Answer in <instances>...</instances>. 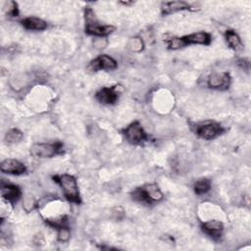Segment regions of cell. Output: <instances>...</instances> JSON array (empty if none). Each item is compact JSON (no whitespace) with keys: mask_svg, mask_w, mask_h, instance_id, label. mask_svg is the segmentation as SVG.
<instances>
[{"mask_svg":"<svg viewBox=\"0 0 251 251\" xmlns=\"http://www.w3.org/2000/svg\"><path fill=\"white\" fill-rule=\"evenodd\" d=\"M185 45L190 44H199V45H210L212 41V36L209 32L206 31H197L190 34L181 36Z\"/></svg>","mask_w":251,"mask_h":251,"instance_id":"obj_14","label":"cell"},{"mask_svg":"<svg viewBox=\"0 0 251 251\" xmlns=\"http://www.w3.org/2000/svg\"><path fill=\"white\" fill-rule=\"evenodd\" d=\"M85 33L95 37H106L115 30V26L111 25H101L96 19L95 13L90 7L84 9Z\"/></svg>","mask_w":251,"mask_h":251,"instance_id":"obj_2","label":"cell"},{"mask_svg":"<svg viewBox=\"0 0 251 251\" xmlns=\"http://www.w3.org/2000/svg\"><path fill=\"white\" fill-rule=\"evenodd\" d=\"M130 195L134 201L148 205L158 203L164 198L162 191L155 183H147L142 186L136 187Z\"/></svg>","mask_w":251,"mask_h":251,"instance_id":"obj_3","label":"cell"},{"mask_svg":"<svg viewBox=\"0 0 251 251\" xmlns=\"http://www.w3.org/2000/svg\"><path fill=\"white\" fill-rule=\"evenodd\" d=\"M64 152V144L61 141L54 142H38L30 147V154L39 159L53 158Z\"/></svg>","mask_w":251,"mask_h":251,"instance_id":"obj_4","label":"cell"},{"mask_svg":"<svg viewBox=\"0 0 251 251\" xmlns=\"http://www.w3.org/2000/svg\"><path fill=\"white\" fill-rule=\"evenodd\" d=\"M118 67L117 61L107 54H101L92 60L89 64V69L93 72L97 71H113Z\"/></svg>","mask_w":251,"mask_h":251,"instance_id":"obj_10","label":"cell"},{"mask_svg":"<svg viewBox=\"0 0 251 251\" xmlns=\"http://www.w3.org/2000/svg\"><path fill=\"white\" fill-rule=\"evenodd\" d=\"M33 242L35 245H38V246H41V245H44L45 243V237L42 233H37L34 235V238H33Z\"/></svg>","mask_w":251,"mask_h":251,"instance_id":"obj_25","label":"cell"},{"mask_svg":"<svg viewBox=\"0 0 251 251\" xmlns=\"http://www.w3.org/2000/svg\"><path fill=\"white\" fill-rule=\"evenodd\" d=\"M225 38H226V41L227 43V45L235 50V51H239V50H242L243 48V44L241 42V39L239 37V35L232 29H228L225 32Z\"/></svg>","mask_w":251,"mask_h":251,"instance_id":"obj_16","label":"cell"},{"mask_svg":"<svg viewBox=\"0 0 251 251\" xmlns=\"http://www.w3.org/2000/svg\"><path fill=\"white\" fill-rule=\"evenodd\" d=\"M23 136H24V133L19 128L13 127L6 132L4 136V141L7 144H15L20 142L23 139Z\"/></svg>","mask_w":251,"mask_h":251,"instance_id":"obj_18","label":"cell"},{"mask_svg":"<svg viewBox=\"0 0 251 251\" xmlns=\"http://www.w3.org/2000/svg\"><path fill=\"white\" fill-rule=\"evenodd\" d=\"M194 11L193 6L186 1H167L161 4V14L167 16L180 11Z\"/></svg>","mask_w":251,"mask_h":251,"instance_id":"obj_12","label":"cell"},{"mask_svg":"<svg viewBox=\"0 0 251 251\" xmlns=\"http://www.w3.org/2000/svg\"><path fill=\"white\" fill-rule=\"evenodd\" d=\"M3 10L8 17L15 18L19 16V6L16 1H13V0L6 1L3 5Z\"/></svg>","mask_w":251,"mask_h":251,"instance_id":"obj_20","label":"cell"},{"mask_svg":"<svg viewBox=\"0 0 251 251\" xmlns=\"http://www.w3.org/2000/svg\"><path fill=\"white\" fill-rule=\"evenodd\" d=\"M21 25L27 30H37L41 31L47 28L48 25L45 21L37 17H26L21 20Z\"/></svg>","mask_w":251,"mask_h":251,"instance_id":"obj_15","label":"cell"},{"mask_svg":"<svg viewBox=\"0 0 251 251\" xmlns=\"http://www.w3.org/2000/svg\"><path fill=\"white\" fill-rule=\"evenodd\" d=\"M201 229L215 240L222 236L224 230V224L220 220H208L201 223Z\"/></svg>","mask_w":251,"mask_h":251,"instance_id":"obj_13","label":"cell"},{"mask_svg":"<svg viewBox=\"0 0 251 251\" xmlns=\"http://www.w3.org/2000/svg\"><path fill=\"white\" fill-rule=\"evenodd\" d=\"M119 85L104 86L95 93L96 100L104 105H114L119 100L120 92L118 90Z\"/></svg>","mask_w":251,"mask_h":251,"instance_id":"obj_8","label":"cell"},{"mask_svg":"<svg viewBox=\"0 0 251 251\" xmlns=\"http://www.w3.org/2000/svg\"><path fill=\"white\" fill-rule=\"evenodd\" d=\"M1 197L7 204L15 205L22 197V189L19 185L1 181Z\"/></svg>","mask_w":251,"mask_h":251,"instance_id":"obj_9","label":"cell"},{"mask_svg":"<svg viewBox=\"0 0 251 251\" xmlns=\"http://www.w3.org/2000/svg\"><path fill=\"white\" fill-rule=\"evenodd\" d=\"M231 83L230 75L227 72L212 73L207 78V85L209 88L217 90H226Z\"/></svg>","mask_w":251,"mask_h":251,"instance_id":"obj_7","label":"cell"},{"mask_svg":"<svg viewBox=\"0 0 251 251\" xmlns=\"http://www.w3.org/2000/svg\"><path fill=\"white\" fill-rule=\"evenodd\" d=\"M52 178L62 188L63 193L69 202L77 204V205L81 203V197H80L77 181L74 176L69 174H62V175H55L52 176Z\"/></svg>","mask_w":251,"mask_h":251,"instance_id":"obj_1","label":"cell"},{"mask_svg":"<svg viewBox=\"0 0 251 251\" xmlns=\"http://www.w3.org/2000/svg\"><path fill=\"white\" fill-rule=\"evenodd\" d=\"M238 65L243 69V70H249V62L246 59H240L238 61Z\"/></svg>","mask_w":251,"mask_h":251,"instance_id":"obj_26","label":"cell"},{"mask_svg":"<svg viewBox=\"0 0 251 251\" xmlns=\"http://www.w3.org/2000/svg\"><path fill=\"white\" fill-rule=\"evenodd\" d=\"M127 49L133 53H140L144 49V41L140 36H132L127 41Z\"/></svg>","mask_w":251,"mask_h":251,"instance_id":"obj_19","label":"cell"},{"mask_svg":"<svg viewBox=\"0 0 251 251\" xmlns=\"http://www.w3.org/2000/svg\"><path fill=\"white\" fill-rule=\"evenodd\" d=\"M121 4H123V5H125V6H128V5H131V4H133V2H131V1H123V2H120Z\"/></svg>","mask_w":251,"mask_h":251,"instance_id":"obj_27","label":"cell"},{"mask_svg":"<svg viewBox=\"0 0 251 251\" xmlns=\"http://www.w3.org/2000/svg\"><path fill=\"white\" fill-rule=\"evenodd\" d=\"M38 204L33 200V198L31 197H27L25 199L24 201V209L26 211V212H30L32 211L35 207H37Z\"/></svg>","mask_w":251,"mask_h":251,"instance_id":"obj_24","label":"cell"},{"mask_svg":"<svg viewBox=\"0 0 251 251\" xmlns=\"http://www.w3.org/2000/svg\"><path fill=\"white\" fill-rule=\"evenodd\" d=\"M210 189H211V181L206 177L197 179L193 184V190L197 195L206 194Z\"/></svg>","mask_w":251,"mask_h":251,"instance_id":"obj_17","label":"cell"},{"mask_svg":"<svg viewBox=\"0 0 251 251\" xmlns=\"http://www.w3.org/2000/svg\"><path fill=\"white\" fill-rule=\"evenodd\" d=\"M166 43H167V47L170 50H178L181 49L183 47H185V43L182 39V37H171L166 39Z\"/></svg>","mask_w":251,"mask_h":251,"instance_id":"obj_21","label":"cell"},{"mask_svg":"<svg viewBox=\"0 0 251 251\" xmlns=\"http://www.w3.org/2000/svg\"><path fill=\"white\" fill-rule=\"evenodd\" d=\"M192 129L199 138L204 140L215 139L226 131V128L220 123L215 121L196 124L192 126Z\"/></svg>","mask_w":251,"mask_h":251,"instance_id":"obj_5","label":"cell"},{"mask_svg":"<svg viewBox=\"0 0 251 251\" xmlns=\"http://www.w3.org/2000/svg\"><path fill=\"white\" fill-rule=\"evenodd\" d=\"M58 233H57V239L60 242H67L70 239L71 233H70V228L69 226H62L60 228L57 229Z\"/></svg>","mask_w":251,"mask_h":251,"instance_id":"obj_22","label":"cell"},{"mask_svg":"<svg viewBox=\"0 0 251 251\" xmlns=\"http://www.w3.org/2000/svg\"><path fill=\"white\" fill-rule=\"evenodd\" d=\"M126 140L132 145H141L149 141V135L138 121L130 123L123 129Z\"/></svg>","mask_w":251,"mask_h":251,"instance_id":"obj_6","label":"cell"},{"mask_svg":"<svg viewBox=\"0 0 251 251\" xmlns=\"http://www.w3.org/2000/svg\"><path fill=\"white\" fill-rule=\"evenodd\" d=\"M0 170L3 174L21 176L26 172V167L24 163H22L17 159L8 158L1 162Z\"/></svg>","mask_w":251,"mask_h":251,"instance_id":"obj_11","label":"cell"},{"mask_svg":"<svg viewBox=\"0 0 251 251\" xmlns=\"http://www.w3.org/2000/svg\"><path fill=\"white\" fill-rule=\"evenodd\" d=\"M107 45H108V40H107L106 37H95L92 40V46L95 49L101 50V49L106 48Z\"/></svg>","mask_w":251,"mask_h":251,"instance_id":"obj_23","label":"cell"}]
</instances>
